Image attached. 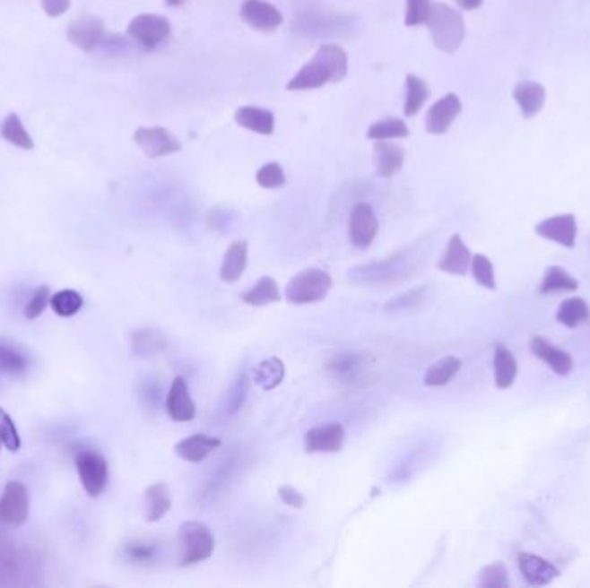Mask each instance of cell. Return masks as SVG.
Instances as JSON below:
<instances>
[{"mask_svg": "<svg viewBox=\"0 0 590 588\" xmlns=\"http://www.w3.org/2000/svg\"><path fill=\"white\" fill-rule=\"evenodd\" d=\"M368 369V359L360 352H342L326 364V373L342 384H351L361 378Z\"/></svg>", "mask_w": 590, "mask_h": 588, "instance_id": "ffe728a7", "label": "cell"}, {"mask_svg": "<svg viewBox=\"0 0 590 588\" xmlns=\"http://www.w3.org/2000/svg\"><path fill=\"white\" fill-rule=\"evenodd\" d=\"M235 121L242 128L250 130L259 135H273L274 132V116L272 111L257 108V106H244L235 111Z\"/></svg>", "mask_w": 590, "mask_h": 588, "instance_id": "484cf974", "label": "cell"}, {"mask_svg": "<svg viewBox=\"0 0 590 588\" xmlns=\"http://www.w3.org/2000/svg\"><path fill=\"white\" fill-rule=\"evenodd\" d=\"M535 233L545 240L556 242L567 249H575L577 244V218L573 214H560L547 218L535 227Z\"/></svg>", "mask_w": 590, "mask_h": 588, "instance_id": "9a60e30c", "label": "cell"}, {"mask_svg": "<svg viewBox=\"0 0 590 588\" xmlns=\"http://www.w3.org/2000/svg\"><path fill=\"white\" fill-rule=\"evenodd\" d=\"M409 266L403 255H390L380 263L358 266L349 272V278L358 283H388L408 274Z\"/></svg>", "mask_w": 590, "mask_h": 588, "instance_id": "9c48e42d", "label": "cell"}, {"mask_svg": "<svg viewBox=\"0 0 590 588\" xmlns=\"http://www.w3.org/2000/svg\"><path fill=\"white\" fill-rule=\"evenodd\" d=\"M425 24L429 26L433 46L446 54H456L466 37L463 16L444 2H433Z\"/></svg>", "mask_w": 590, "mask_h": 588, "instance_id": "7a4b0ae2", "label": "cell"}, {"mask_svg": "<svg viewBox=\"0 0 590 588\" xmlns=\"http://www.w3.org/2000/svg\"><path fill=\"white\" fill-rule=\"evenodd\" d=\"M26 358L7 340L0 339V371L16 376L26 371Z\"/></svg>", "mask_w": 590, "mask_h": 588, "instance_id": "74e56055", "label": "cell"}, {"mask_svg": "<svg viewBox=\"0 0 590 588\" xmlns=\"http://www.w3.org/2000/svg\"><path fill=\"white\" fill-rule=\"evenodd\" d=\"M463 111L461 99L456 93H447L438 99L425 116V126L431 135H444Z\"/></svg>", "mask_w": 590, "mask_h": 588, "instance_id": "4fadbf2b", "label": "cell"}, {"mask_svg": "<svg viewBox=\"0 0 590 588\" xmlns=\"http://www.w3.org/2000/svg\"><path fill=\"white\" fill-rule=\"evenodd\" d=\"M366 136L369 140H390V138H408L409 128L406 121L401 117H386L380 121H375L369 128Z\"/></svg>", "mask_w": 590, "mask_h": 588, "instance_id": "8d00e7d4", "label": "cell"}, {"mask_svg": "<svg viewBox=\"0 0 590 588\" xmlns=\"http://www.w3.org/2000/svg\"><path fill=\"white\" fill-rule=\"evenodd\" d=\"M256 181H257L259 186L272 190V188L283 186L287 178H285V173H283L282 164H278V162H268V164H265V166L259 168V171L256 175Z\"/></svg>", "mask_w": 590, "mask_h": 588, "instance_id": "ee69618b", "label": "cell"}, {"mask_svg": "<svg viewBox=\"0 0 590 588\" xmlns=\"http://www.w3.org/2000/svg\"><path fill=\"white\" fill-rule=\"evenodd\" d=\"M128 35L145 50H154L171 37V23L160 14H138L126 28Z\"/></svg>", "mask_w": 590, "mask_h": 588, "instance_id": "8992f818", "label": "cell"}, {"mask_svg": "<svg viewBox=\"0 0 590 588\" xmlns=\"http://www.w3.org/2000/svg\"><path fill=\"white\" fill-rule=\"evenodd\" d=\"M240 18L250 28L263 33L274 31L283 23L282 13L266 0H246L240 7Z\"/></svg>", "mask_w": 590, "mask_h": 588, "instance_id": "5bb4252c", "label": "cell"}, {"mask_svg": "<svg viewBox=\"0 0 590 588\" xmlns=\"http://www.w3.org/2000/svg\"><path fill=\"white\" fill-rule=\"evenodd\" d=\"M463 368V361L456 356H446L438 361L433 362L427 371H425V376H423V384L427 386H433V388H438V386H446L447 384H451L457 376V373L461 371Z\"/></svg>", "mask_w": 590, "mask_h": 588, "instance_id": "1f68e13d", "label": "cell"}, {"mask_svg": "<svg viewBox=\"0 0 590 588\" xmlns=\"http://www.w3.org/2000/svg\"><path fill=\"white\" fill-rule=\"evenodd\" d=\"M518 567L525 582L532 587H545L560 576V569L556 566L532 552H522L518 556Z\"/></svg>", "mask_w": 590, "mask_h": 588, "instance_id": "e0dca14e", "label": "cell"}, {"mask_svg": "<svg viewBox=\"0 0 590 588\" xmlns=\"http://www.w3.org/2000/svg\"><path fill=\"white\" fill-rule=\"evenodd\" d=\"M40 4L48 18H61L71 7V0H40Z\"/></svg>", "mask_w": 590, "mask_h": 588, "instance_id": "681fc988", "label": "cell"}, {"mask_svg": "<svg viewBox=\"0 0 590 588\" xmlns=\"http://www.w3.org/2000/svg\"><path fill=\"white\" fill-rule=\"evenodd\" d=\"M530 350L537 359L547 364L560 376H568L575 368L571 354L549 343L544 337H534L530 340Z\"/></svg>", "mask_w": 590, "mask_h": 588, "instance_id": "44dd1931", "label": "cell"}, {"mask_svg": "<svg viewBox=\"0 0 590 588\" xmlns=\"http://www.w3.org/2000/svg\"><path fill=\"white\" fill-rule=\"evenodd\" d=\"M168 347V339L158 328H143L134 335V352L140 358L158 356Z\"/></svg>", "mask_w": 590, "mask_h": 588, "instance_id": "e575fe53", "label": "cell"}, {"mask_svg": "<svg viewBox=\"0 0 590 588\" xmlns=\"http://www.w3.org/2000/svg\"><path fill=\"white\" fill-rule=\"evenodd\" d=\"M249 385L250 380L247 378V375H242L237 380V384L230 388V392H228L227 397H225V409H223L228 416L233 414V412H237L239 409L244 406V402L247 399V393H249Z\"/></svg>", "mask_w": 590, "mask_h": 588, "instance_id": "7bdbcfd3", "label": "cell"}, {"mask_svg": "<svg viewBox=\"0 0 590 588\" xmlns=\"http://www.w3.org/2000/svg\"><path fill=\"white\" fill-rule=\"evenodd\" d=\"M430 87L425 80H421L416 74L406 76V102H404V114L406 116H416L423 104L430 99Z\"/></svg>", "mask_w": 590, "mask_h": 588, "instance_id": "d590c367", "label": "cell"}, {"mask_svg": "<svg viewBox=\"0 0 590 588\" xmlns=\"http://www.w3.org/2000/svg\"><path fill=\"white\" fill-rule=\"evenodd\" d=\"M556 321L567 328H577L590 321L589 304L582 297H571L560 304L556 311Z\"/></svg>", "mask_w": 590, "mask_h": 588, "instance_id": "d6a6232c", "label": "cell"}, {"mask_svg": "<svg viewBox=\"0 0 590 588\" xmlns=\"http://www.w3.org/2000/svg\"><path fill=\"white\" fill-rule=\"evenodd\" d=\"M69 42L83 52H93L106 42V24L95 16H83L69 24Z\"/></svg>", "mask_w": 590, "mask_h": 588, "instance_id": "8fae6325", "label": "cell"}, {"mask_svg": "<svg viewBox=\"0 0 590 588\" xmlns=\"http://www.w3.org/2000/svg\"><path fill=\"white\" fill-rule=\"evenodd\" d=\"M456 4L464 11H475L483 4V0H456Z\"/></svg>", "mask_w": 590, "mask_h": 588, "instance_id": "f907efd6", "label": "cell"}, {"mask_svg": "<svg viewBox=\"0 0 590 588\" xmlns=\"http://www.w3.org/2000/svg\"><path fill=\"white\" fill-rule=\"evenodd\" d=\"M0 136L7 143H11V145H14L18 149H23V151H31L35 147L33 138L26 132L22 117L16 113L7 114L2 119V123H0Z\"/></svg>", "mask_w": 590, "mask_h": 588, "instance_id": "836d02e7", "label": "cell"}, {"mask_svg": "<svg viewBox=\"0 0 590 588\" xmlns=\"http://www.w3.org/2000/svg\"><path fill=\"white\" fill-rule=\"evenodd\" d=\"M0 447H2V440H0Z\"/></svg>", "mask_w": 590, "mask_h": 588, "instance_id": "f5cc1de1", "label": "cell"}, {"mask_svg": "<svg viewBox=\"0 0 590 588\" xmlns=\"http://www.w3.org/2000/svg\"><path fill=\"white\" fill-rule=\"evenodd\" d=\"M82 306H83V298L74 290H59L50 298L52 311L61 317L74 316L82 309Z\"/></svg>", "mask_w": 590, "mask_h": 588, "instance_id": "f35d334b", "label": "cell"}, {"mask_svg": "<svg viewBox=\"0 0 590 588\" xmlns=\"http://www.w3.org/2000/svg\"><path fill=\"white\" fill-rule=\"evenodd\" d=\"M513 99L518 102L523 117H535L544 108V85L537 82H520L513 91Z\"/></svg>", "mask_w": 590, "mask_h": 588, "instance_id": "d4e9b609", "label": "cell"}, {"mask_svg": "<svg viewBox=\"0 0 590 588\" xmlns=\"http://www.w3.org/2000/svg\"><path fill=\"white\" fill-rule=\"evenodd\" d=\"M580 283L575 276L561 268V266H549L544 276L539 283L537 292L541 295L560 294V292H575L578 290Z\"/></svg>", "mask_w": 590, "mask_h": 588, "instance_id": "4dcf8cb0", "label": "cell"}, {"mask_svg": "<svg viewBox=\"0 0 590 588\" xmlns=\"http://www.w3.org/2000/svg\"><path fill=\"white\" fill-rule=\"evenodd\" d=\"M143 502H145V520L149 523H158L162 520L173 506L171 490L168 483L158 481L145 489L143 492Z\"/></svg>", "mask_w": 590, "mask_h": 588, "instance_id": "cb8c5ba5", "label": "cell"}, {"mask_svg": "<svg viewBox=\"0 0 590 588\" xmlns=\"http://www.w3.org/2000/svg\"><path fill=\"white\" fill-rule=\"evenodd\" d=\"M334 289L330 272L319 268H306L291 278L285 287L283 298L294 306H306L323 300Z\"/></svg>", "mask_w": 590, "mask_h": 588, "instance_id": "3957f363", "label": "cell"}, {"mask_svg": "<svg viewBox=\"0 0 590 588\" xmlns=\"http://www.w3.org/2000/svg\"><path fill=\"white\" fill-rule=\"evenodd\" d=\"M126 554L130 559L140 565H149L154 563L158 558V547L154 543L149 542H130L126 545Z\"/></svg>", "mask_w": 590, "mask_h": 588, "instance_id": "bcb514c9", "label": "cell"}, {"mask_svg": "<svg viewBox=\"0 0 590 588\" xmlns=\"http://www.w3.org/2000/svg\"><path fill=\"white\" fill-rule=\"evenodd\" d=\"M470 272L473 274L475 281L480 287L489 289V290H496L498 283H496V272H494V264L492 261L483 255V254H475L472 259V268Z\"/></svg>", "mask_w": 590, "mask_h": 588, "instance_id": "ab89813d", "label": "cell"}, {"mask_svg": "<svg viewBox=\"0 0 590 588\" xmlns=\"http://www.w3.org/2000/svg\"><path fill=\"white\" fill-rule=\"evenodd\" d=\"M478 587H509V575H508L506 565L504 563H492V565L485 566L478 575Z\"/></svg>", "mask_w": 590, "mask_h": 588, "instance_id": "60d3db41", "label": "cell"}, {"mask_svg": "<svg viewBox=\"0 0 590 588\" xmlns=\"http://www.w3.org/2000/svg\"><path fill=\"white\" fill-rule=\"evenodd\" d=\"M349 71V57L341 46H319L315 57L304 65L294 78L287 83V91H315L326 83H339Z\"/></svg>", "mask_w": 590, "mask_h": 588, "instance_id": "6da1fadb", "label": "cell"}, {"mask_svg": "<svg viewBox=\"0 0 590 588\" xmlns=\"http://www.w3.org/2000/svg\"><path fill=\"white\" fill-rule=\"evenodd\" d=\"M283 378H285V362L276 356L257 362L252 369V382L266 392L280 386Z\"/></svg>", "mask_w": 590, "mask_h": 588, "instance_id": "f546056e", "label": "cell"}, {"mask_svg": "<svg viewBox=\"0 0 590 588\" xmlns=\"http://www.w3.org/2000/svg\"><path fill=\"white\" fill-rule=\"evenodd\" d=\"M134 140L143 154L151 159L171 156L182 149L180 140L162 126H142L134 134Z\"/></svg>", "mask_w": 590, "mask_h": 588, "instance_id": "ba28073f", "label": "cell"}, {"mask_svg": "<svg viewBox=\"0 0 590 588\" xmlns=\"http://www.w3.org/2000/svg\"><path fill=\"white\" fill-rule=\"evenodd\" d=\"M278 497L282 498V502L289 507H294V509H302L306 506V497L294 489L292 485H282L278 487Z\"/></svg>", "mask_w": 590, "mask_h": 588, "instance_id": "c3c4849f", "label": "cell"}, {"mask_svg": "<svg viewBox=\"0 0 590 588\" xmlns=\"http://www.w3.org/2000/svg\"><path fill=\"white\" fill-rule=\"evenodd\" d=\"M221 444L223 442L218 437L205 435V433H194L175 445V454L187 463L197 464V463H203L214 451H218L221 447Z\"/></svg>", "mask_w": 590, "mask_h": 588, "instance_id": "d6986e66", "label": "cell"}, {"mask_svg": "<svg viewBox=\"0 0 590 588\" xmlns=\"http://www.w3.org/2000/svg\"><path fill=\"white\" fill-rule=\"evenodd\" d=\"M74 466L87 496L91 498L100 497L109 480V466L106 457L97 451H82L76 454Z\"/></svg>", "mask_w": 590, "mask_h": 588, "instance_id": "5b68a950", "label": "cell"}, {"mask_svg": "<svg viewBox=\"0 0 590 588\" xmlns=\"http://www.w3.org/2000/svg\"><path fill=\"white\" fill-rule=\"evenodd\" d=\"M472 259H473L472 250L468 249L463 237L456 233L449 238L444 255L437 263V270L455 276H466L472 268Z\"/></svg>", "mask_w": 590, "mask_h": 588, "instance_id": "ac0fdd59", "label": "cell"}, {"mask_svg": "<svg viewBox=\"0 0 590 588\" xmlns=\"http://www.w3.org/2000/svg\"><path fill=\"white\" fill-rule=\"evenodd\" d=\"M345 444V430L341 423H326L309 428L304 437L308 454H332L342 451Z\"/></svg>", "mask_w": 590, "mask_h": 588, "instance_id": "7c38bea8", "label": "cell"}, {"mask_svg": "<svg viewBox=\"0 0 590 588\" xmlns=\"http://www.w3.org/2000/svg\"><path fill=\"white\" fill-rule=\"evenodd\" d=\"M240 298L247 306L263 307V306H270V304L280 302L282 300V292H280V287H278L274 278L263 276L250 287L249 290H246L244 294L240 295Z\"/></svg>", "mask_w": 590, "mask_h": 588, "instance_id": "f1b7e54d", "label": "cell"}, {"mask_svg": "<svg viewBox=\"0 0 590 588\" xmlns=\"http://www.w3.org/2000/svg\"><path fill=\"white\" fill-rule=\"evenodd\" d=\"M50 298H52V294H50V289L47 285H42L40 289H37L35 294L24 307V317L26 319H37V317L42 316L47 306L50 304Z\"/></svg>", "mask_w": 590, "mask_h": 588, "instance_id": "f6af8a7d", "label": "cell"}, {"mask_svg": "<svg viewBox=\"0 0 590 588\" xmlns=\"http://www.w3.org/2000/svg\"><path fill=\"white\" fill-rule=\"evenodd\" d=\"M406 26H420L425 24L430 13L431 0H406Z\"/></svg>", "mask_w": 590, "mask_h": 588, "instance_id": "7dc6e473", "label": "cell"}, {"mask_svg": "<svg viewBox=\"0 0 590 588\" xmlns=\"http://www.w3.org/2000/svg\"><path fill=\"white\" fill-rule=\"evenodd\" d=\"M0 440L7 451L18 453L22 449V437L14 425V419L7 414V411L0 408Z\"/></svg>", "mask_w": 590, "mask_h": 588, "instance_id": "b9f144b4", "label": "cell"}, {"mask_svg": "<svg viewBox=\"0 0 590 588\" xmlns=\"http://www.w3.org/2000/svg\"><path fill=\"white\" fill-rule=\"evenodd\" d=\"M30 516V494L26 485L18 480L7 481L0 497V521L18 528Z\"/></svg>", "mask_w": 590, "mask_h": 588, "instance_id": "52a82bcc", "label": "cell"}, {"mask_svg": "<svg viewBox=\"0 0 590 588\" xmlns=\"http://www.w3.org/2000/svg\"><path fill=\"white\" fill-rule=\"evenodd\" d=\"M247 257H249V244L246 240L233 242L223 257L220 278L225 283H237L247 268Z\"/></svg>", "mask_w": 590, "mask_h": 588, "instance_id": "603a6c76", "label": "cell"}, {"mask_svg": "<svg viewBox=\"0 0 590 588\" xmlns=\"http://www.w3.org/2000/svg\"><path fill=\"white\" fill-rule=\"evenodd\" d=\"M373 159H375V168H377L378 177H382V178H392L404 166L406 151L401 145L394 143V142L375 140Z\"/></svg>", "mask_w": 590, "mask_h": 588, "instance_id": "7402d4cb", "label": "cell"}, {"mask_svg": "<svg viewBox=\"0 0 590 588\" xmlns=\"http://www.w3.org/2000/svg\"><path fill=\"white\" fill-rule=\"evenodd\" d=\"M378 235V220L366 203L354 205L349 218V238L356 249H368Z\"/></svg>", "mask_w": 590, "mask_h": 588, "instance_id": "30bf717a", "label": "cell"}, {"mask_svg": "<svg viewBox=\"0 0 590 588\" xmlns=\"http://www.w3.org/2000/svg\"><path fill=\"white\" fill-rule=\"evenodd\" d=\"M166 412L177 423H188L195 418L197 408L183 376H177L166 395Z\"/></svg>", "mask_w": 590, "mask_h": 588, "instance_id": "2e32d148", "label": "cell"}, {"mask_svg": "<svg viewBox=\"0 0 590 588\" xmlns=\"http://www.w3.org/2000/svg\"><path fill=\"white\" fill-rule=\"evenodd\" d=\"M164 2H166L169 7H178V5H182L185 0H164Z\"/></svg>", "mask_w": 590, "mask_h": 588, "instance_id": "816d5d0a", "label": "cell"}, {"mask_svg": "<svg viewBox=\"0 0 590 588\" xmlns=\"http://www.w3.org/2000/svg\"><path fill=\"white\" fill-rule=\"evenodd\" d=\"M214 535L199 521H185L178 530V566L199 565L207 561L214 552Z\"/></svg>", "mask_w": 590, "mask_h": 588, "instance_id": "277c9868", "label": "cell"}, {"mask_svg": "<svg viewBox=\"0 0 590 588\" xmlns=\"http://www.w3.org/2000/svg\"><path fill=\"white\" fill-rule=\"evenodd\" d=\"M430 298V289L427 285H420L414 289H409L404 294L395 295L386 304V313L388 315H403V313H414L418 309H423L425 304Z\"/></svg>", "mask_w": 590, "mask_h": 588, "instance_id": "83f0119b", "label": "cell"}, {"mask_svg": "<svg viewBox=\"0 0 590 588\" xmlns=\"http://www.w3.org/2000/svg\"><path fill=\"white\" fill-rule=\"evenodd\" d=\"M518 376V361L515 354L504 345L494 347V382L499 390L511 388Z\"/></svg>", "mask_w": 590, "mask_h": 588, "instance_id": "4316f807", "label": "cell"}]
</instances>
